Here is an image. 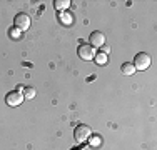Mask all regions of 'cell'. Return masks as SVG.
I'll return each instance as SVG.
<instances>
[{"instance_id":"9c48e42d","label":"cell","mask_w":157,"mask_h":150,"mask_svg":"<svg viewBox=\"0 0 157 150\" xmlns=\"http://www.w3.org/2000/svg\"><path fill=\"white\" fill-rule=\"evenodd\" d=\"M89 144H90L92 147H100V145H102V138H100L99 135H90V137H89Z\"/></svg>"},{"instance_id":"7c38bea8","label":"cell","mask_w":157,"mask_h":150,"mask_svg":"<svg viewBox=\"0 0 157 150\" xmlns=\"http://www.w3.org/2000/svg\"><path fill=\"white\" fill-rule=\"evenodd\" d=\"M94 60H95L97 63H99V65H104V63H107V55L102 54V52H99V54H95Z\"/></svg>"},{"instance_id":"5bb4252c","label":"cell","mask_w":157,"mask_h":150,"mask_svg":"<svg viewBox=\"0 0 157 150\" xmlns=\"http://www.w3.org/2000/svg\"><path fill=\"white\" fill-rule=\"evenodd\" d=\"M102 54H105V55H109V52H110V45H102Z\"/></svg>"},{"instance_id":"4fadbf2b","label":"cell","mask_w":157,"mask_h":150,"mask_svg":"<svg viewBox=\"0 0 157 150\" xmlns=\"http://www.w3.org/2000/svg\"><path fill=\"white\" fill-rule=\"evenodd\" d=\"M10 37L18 39V37H20V30H18V28H12V30H10Z\"/></svg>"},{"instance_id":"5b68a950","label":"cell","mask_w":157,"mask_h":150,"mask_svg":"<svg viewBox=\"0 0 157 150\" xmlns=\"http://www.w3.org/2000/svg\"><path fill=\"white\" fill-rule=\"evenodd\" d=\"M15 27L20 30V32H25L30 27V17L27 13H18L15 17Z\"/></svg>"},{"instance_id":"6da1fadb","label":"cell","mask_w":157,"mask_h":150,"mask_svg":"<svg viewBox=\"0 0 157 150\" xmlns=\"http://www.w3.org/2000/svg\"><path fill=\"white\" fill-rule=\"evenodd\" d=\"M134 67H136V70H147L149 67H151V55L149 54H144V52H140V54L136 55V58H134Z\"/></svg>"},{"instance_id":"8fae6325","label":"cell","mask_w":157,"mask_h":150,"mask_svg":"<svg viewBox=\"0 0 157 150\" xmlns=\"http://www.w3.org/2000/svg\"><path fill=\"white\" fill-rule=\"evenodd\" d=\"M33 97H35V88H32V87H25V88H24V99L32 100Z\"/></svg>"},{"instance_id":"7a4b0ae2","label":"cell","mask_w":157,"mask_h":150,"mask_svg":"<svg viewBox=\"0 0 157 150\" xmlns=\"http://www.w3.org/2000/svg\"><path fill=\"white\" fill-rule=\"evenodd\" d=\"M77 54L82 60H94L95 57V48L90 43H80L77 48Z\"/></svg>"},{"instance_id":"52a82bcc","label":"cell","mask_w":157,"mask_h":150,"mask_svg":"<svg viewBox=\"0 0 157 150\" xmlns=\"http://www.w3.org/2000/svg\"><path fill=\"white\" fill-rule=\"evenodd\" d=\"M60 22L63 25H72L74 24V17H72V13H69V12H60Z\"/></svg>"},{"instance_id":"8992f818","label":"cell","mask_w":157,"mask_h":150,"mask_svg":"<svg viewBox=\"0 0 157 150\" xmlns=\"http://www.w3.org/2000/svg\"><path fill=\"white\" fill-rule=\"evenodd\" d=\"M90 45L92 47H102L105 45V35L102 32H92L90 33Z\"/></svg>"},{"instance_id":"277c9868","label":"cell","mask_w":157,"mask_h":150,"mask_svg":"<svg viewBox=\"0 0 157 150\" xmlns=\"http://www.w3.org/2000/svg\"><path fill=\"white\" fill-rule=\"evenodd\" d=\"M5 102L9 107H18L22 102H24V93H20V92H10V93H7V97H5Z\"/></svg>"},{"instance_id":"3957f363","label":"cell","mask_w":157,"mask_h":150,"mask_svg":"<svg viewBox=\"0 0 157 150\" xmlns=\"http://www.w3.org/2000/svg\"><path fill=\"white\" fill-rule=\"evenodd\" d=\"M92 135L90 129H89L87 125H84V123H80V125L75 127V132H74V137H75L77 142H80V144H84V142L89 140V137Z\"/></svg>"},{"instance_id":"ba28073f","label":"cell","mask_w":157,"mask_h":150,"mask_svg":"<svg viewBox=\"0 0 157 150\" xmlns=\"http://www.w3.org/2000/svg\"><path fill=\"white\" fill-rule=\"evenodd\" d=\"M121 70H122V73H124V75H134V72H136V67H134L130 62H125V63H122Z\"/></svg>"},{"instance_id":"30bf717a","label":"cell","mask_w":157,"mask_h":150,"mask_svg":"<svg viewBox=\"0 0 157 150\" xmlns=\"http://www.w3.org/2000/svg\"><path fill=\"white\" fill-rule=\"evenodd\" d=\"M54 5H55V9L63 10V9H69L70 2H69V0H55V2H54Z\"/></svg>"}]
</instances>
